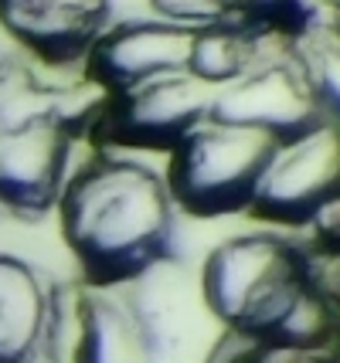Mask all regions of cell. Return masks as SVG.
<instances>
[{
	"label": "cell",
	"mask_w": 340,
	"mask_h": 363,
	"mask_svg": "<svg viewBox=\"0 0 340 363\" xmlns=\"http://www.w3.org/2000/svg\"><path fill=\"white\" fill-rule=\"evenodd\" d=\"M65 235L99 285H126L167 258L174 197L146 167L102 160L65 187Z\"/></svg>",
	"instance_id": "1"
},
{
	"label": "cell",
	"mask_w": 340,
	"mask_h": 363,
	"mask_svg": "<svg viewBox=\"0 0 340 363\" xmlns=\"http://www.w3.org/2000/svg\"><path fill=\"white\" fill-rule=\"evenodd\" d=\"M211 313L242 340H265L303 292L290 248L275 235H235L221 241L197 272Z\"/></svg>",
	"instance_id": "2"
},
{
	"label": "cell",
	"mask_w": 340,
	"mask_h": 363,
	"mask_svg": "<svg viewBox=\"0 0 340 363\" xmlns=\"http://www.w3.org/2000/svg\"><path fill=\"white\" fill-rule=\"evenodd\" d=\"M119 289L140 326L146 363H211L231 340V330L211 313L197 275L170 258Z\"/></svg>",
	"instance_id": "3"
},
{
	"label": "cell",
	"mask_w": 340,
	"mask_h": 363,
	"mask_svg": "<svg viewBox=\"0 0 340 363\" xmlns=\"http://www.w3.org/2000/svg\"><path fill=\"white\" fill-rule=\"evenodd\" d=\"M273 136L259 129L208 119L174 146L170 197L194 214L218 218L252 204L259 174L269 160Z\"/></svg>",
	"instance_id": "4"
},
{
	"label": "cell",
	"mask_w": 340,
	"mask_h": 363,
	"mask_svg": "<svg viewBox=\"0 0 340 363\" xmlns=\"http://www.w3.org/2000/svg\"><path fill=\"white\" fill-rule=\"evenodd\" d=\"M337 194L340 129L334 123H313L273 143L252 207L273 221H309Z\"/></svg>",
	"instance_id": "5"
},
{
	"label": "cell",
	"mask_w": 340,
	"mask_h": 363,
	"mask_svg": "<svg viewBox=\"0 0 340 363\" xmlns=\"http://www.w3.org/2000/svg\"><path fill=\"white\" fill-rule=\"evenodd\" d=\"M68 140L55 119L0 123V204L41 211L65 187Z\"/></svg>",
	"instance_id": "6"
},
{
	"label": "cell",
	"mask_w": 340,
	"mask_h": 363,
	"mask_svg": "<svg viewBox=\"0 0 340 363\" xmlns=\"http://www.w3.org/2000/svg\"><path fill=\"white\" fill-rule=\"evenodd\" d=\"M211 119L286 140L317 123V99L313 89H307L292 72L273 65L252 75L245 72L242 79L228 82V89L214 92Z\"/></svg>",
	"instance_id": "7"
},
{
	"label": "cell",
	"mask_w": 340,
	"mask_h": 363,
	"mask_svg": "<svg viewBox=\"0 0 340 363\" xmlns=\"http://www.w3.org/2000/svg\"><path fill=\"white\" fill-rule=\"evenodd\" d=\"M214 92L218 89L204 85L191 72L163 75L126 89L119 123L133 140L150 146H177L184 136H191L201 123L211 119Z\"/></svg>",
	"instance_id": "8"
},
{
	"label": "cell",
	"mask_w": 340,
	"mask_h": 363,
	"mask_svg": "<svg viewBox=\"0 0 340 363\" xmlns=\"http://www.w3.org/2000/svg\"><path fill=\"white\" fill-rule=\"evenodd\" d=\"M194 34L177 24H126L116 34L102 38L92 51L99 75L113 85L136 89L143 82L187 72Z\"/></svg>",
	"instance_id": "9"
},
{
	"label": "cell",
	"mask_w": 340,
	"mask_h": 363,
	"mask_svg": "<svg viewBox=\"0 0 340 363\" xmlns=\"http://www.w3.org/2000/svg\"><path fill=\"white\" fill-rule=\"evenodd\" d=\"M106 7L109 0H0V24L45 58H72L92 45Z\"/></svg>",
	"instance_id": "10"
},
{
	"label": "cell",
	"mask_w": 340,
	"mask_h": 363,
	"mask_svg": "<svg viewBox=\"0 0 340 363\" xmlns=\"http://www.w3.org/2000/svg\"><path fill=\"white\" fill-rule=\"evenodd\" d=\"M51 292L38 272L0 255V363H34L45 347Z\"/></svg>",
	"instance_id": "11"
},
{
	"label": "cell",
	"mask_w": 340,
	"mask_h": 363,
	"mask_svg": "<svg viewBox=\"0 0 340 363\" xmlns=\"http://www.w3.org/2000/svg\"><path fill=\"white\" fill-rule=\"evenodd\" d=\"M75 363H146L143 336L119 285H96L82 296Z\"/></svg>",
	"instance_id": "12"
},
{
	"label": "cell",
	"mask_w": 340,
	"mask_h": 363,
	"mask_svg": "<svg viewBox=\"0 0 340 363\" xmlns=\"http://www.w3.org/2000/svg\"><path fill=\"white\" fill-rule=\"evenodd\" d=\"M248 65V51H245V41L238 34L228 31H204L191 41V62H187V72L201 79L204 85H221V82H235L242 79Z\"/></svg>",
	"instance_id": "13"
},
{
	"label": "cell",
	"mask_w": 340,
	"mask_h": 363,
	"mask_svg": "<svg viewBox=\"0 0 340 363\" xmlns=\"http://www.w3.org/2000/svg\"><path fill=\"white\" fill-rule=\"evenodd\" d=\"M157 7L167 11V17H204V21H214L218 17V0H157Z\"/></svg>",
	"instance_id": "14"
},
{
	"label": "cell",
	"mask_w": 340,
	"mask_h": 363,
	"mask_svg": "<svg viewBox=\"0 0 340 363\" xmlns=\"http://www.w3.org/2000/svg\"><path fill=\"white\" fill-rule=\"evenodd\" d=\"M324 99L334 106L340 119V62H327L324 68Z\"/></svg>",
	"instance_id": "15"
},
{
	"label": "cell",
	"mask_w": 340,
	"mask_h": 363,
	"mask_svg": "<svg viewBox=\"0 0 340 363\" xmlns=\"http://www.w3.org/2000/svg\"><path fill=\"white\" fill-rule=\"evenodd\" d=\"M4 41H7V34L0 38V82L7 79V72H11V48L4 45Z\"/></svg>",
	"instance_id": "16"
},
{
	"label": "cell",
	"mask_w": 340,
	"mask_h": 363,
	"mask_svg": "<svg viewBox=\"0 0 340 363\" xmlns=\"http://www.w3.org/2000/svg\"><path fill=\"white\" fill-rule=\"evenodd\" d=\"M34 363H55V360H45V357H38V360H34Z\"/></svg>",
	"instance_id": "17"
},
{
	"label": "cell",
	"mask_w": 340,
	"mask_h": 363,
	"mask_svg": "<svg viewBox=\"0 0 340 363\" xmlns=\"http://www.w3.org/2000/svg\"><path fill=\"white\" fill-rule=\"evenodd\" d=\"M337 289H340V272H337Z\"/></svg>",
	"instance_id": "18"
}]
</instances>
